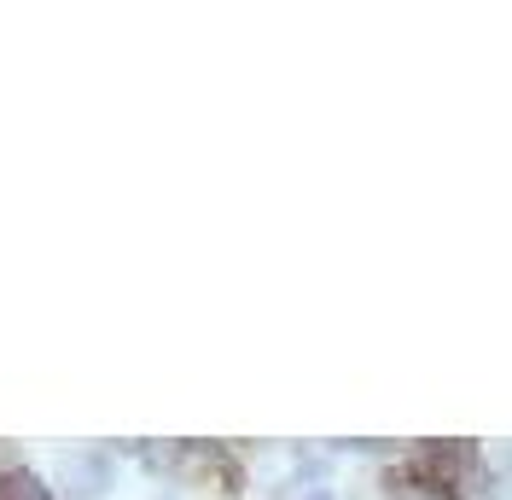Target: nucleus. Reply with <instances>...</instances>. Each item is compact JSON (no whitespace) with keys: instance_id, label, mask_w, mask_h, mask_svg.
<instances>
[{"instance_id":"obj_1","label":"nucleus","mask_w":512,"mask_h":500,"mask_svg":"<svg viewBox=\"0 0 512 500\" xmlns=\"http://www.w3.org/2000/svg\"><path fill=\"white\" fill-rule=\"evenodd\" d=\"M59 483H64V495L94 500L111 489V460L105 454H59Z\"/></svg>"},{"instance_id":"obj_2","label":"nucleus","mask_w":512,"mask_h":500,"mask_svg":"<svg viewBox=\"0 0 512 500\" xmlns=\"http://www.w3.org/2000/svg\"><path fill=\"white\" fill-rule=\"evenodd\" d=\"M0 500H53V495L35 483L30 471H12V477H0Z\"/></svg>"},{"instance_id":"obj_3","label":"nucleus","mask_w":512,"mask_h":500,"mask_svg":"<svg viewBox=\"0 0 512 500\" xmlns=\"http://www.w3.org/2000/svg\"><path fill=\"white\" fill-rule=\"evenodd\" d=\"M396 500H448V495L437 489V483H402V489H396Z\"/></svg>"},{"instance_id":"obj_4","label":"nucleus","mask_w":512,"mask_h":500,"mask_svg":"<svg viewBox=\"0 0 512 500\" xmlns=\"http://www.w3.org/2000/svg\"><path fill=\"white\" fill-rule=\"evenodd\" d=\"M309 500H332V495H320V489H315V495H309Z\"/></svg>"}]
</instances>
